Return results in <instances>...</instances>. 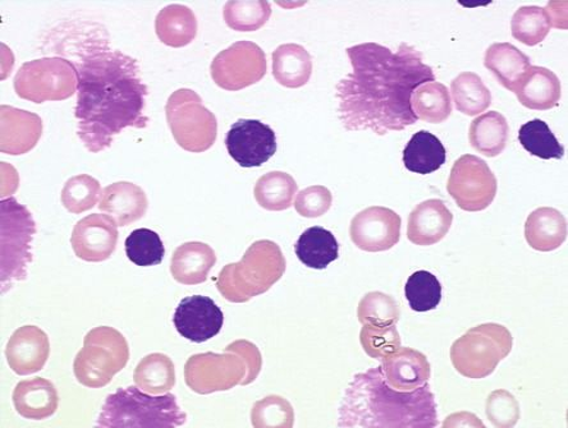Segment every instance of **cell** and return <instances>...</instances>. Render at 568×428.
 Returning <instances> with one entry per match:
<instances>
[{
	"instance_id": "6da1fadb",
	"label": "cell",
	"mask_w": 568,
	"mask_h": 428,
	"mask_svg": "<svg viewBox=\"0 0 568 428\" xmlns=\"http://www.w3.org/2000/svg\"><path fill=\"white\" fill-rule=\"evenodd\" d=\"M353 72L338 82V116L347 131L371 130L384 136L417 122L412 96L424 83L436 81L423 53L403 43L397 52L377 43L351 47Z\"/></svg>"
},
{
	"instance_id": "7a4b0ae2",
	"label": "cell",
	"mask_w": 568,
	"mask_h": 428,
	"mask_svg": "<svg viewBox=\"0 0 568 428\" xmlns=\"http://www.w3.org/2000/svg\"><path fill=\"white\" fill-rule=\"evenodd\" d=\"M78 70V134L90 153L111 147L116 134L144 130L149 94L139 62L112 49L108 39L94 35L82 41Z\"/></svg>"
},
{
	"instance_id": "3957f363",
	"label": "cell",
	"mask_w": 568,
	"mask_h": 428,
	"mask_svg": "<svg viewBox=\"0 0 568 428\" xmlns=\"http://www.w3.org/2000/svg\"><path fill=\"white\" fill-rule=\"evenodd\" d=\"M437 402L429 384L410 391L392 388L383 367L357 374L338 408V426L347 428H433Z\"/></svg>"
},
{
	"instance_id": "277c9868",
	"label": "cell",
	"mask_w": 568,
	"mask_h": 428,
	"mask_svg": "<svg viewBox=\"0 0 568 428\" xmlns=\"http://www.w3.org/2000/svg\"><path fill=\"white\" fill-rule=\"evenodd\" d=\"M185 422L186 414L182 412L173 394L153 397L142 393L136 386H129L106 397L97 427L171 428Z\"/></svg>"
},
{
	"instance_id": "5b68a950",
	"label": "cell",
	"mask_w": 568,
	"mask_h": 428,
	"mask_svg": "<svg viewBox=\"0 0 568 428\" xmlns=\"http://www.w3.org/2000/svg\"><path fill=\"white\" fill-rule=\"evenodd\" d=\"M286 271V259L277 243L255 242L237 264L223 268L216 281L222 295L231 302H246L263 295Z\"/></svg>"
},
{
	"instance_id": "8992f818",
	"label": "cell",
	"mask_w": 568,
	"mask_h": 428,
	"mask_svg": "<svg viewBox=\"0 0 568 428\" xmlns=\"http://www.w3.org/2000/svg\"><path fill=\"white\" fill-rule=\"evenodd\" d=\"M0 241H2V293L10 291L14 282L28 279L32 263V241L37 224L29 210L14 197L0 203Z\"/></svg>"
},
{
	"instance_id": "52a82bcc",
	"label": "cell",
	"mask_w": 568,
	"mask_h": 428,
	"mask_svg": "<svg viewBox=\"0 0 568 428\" xmlns=\"http://www.w3.org/2000/svg\"><path fill=\"white\" fill-rule=\"evenodd\" d=\"M513 334L499 324L473 327L450 348V360L467 379L488 377L513 350Z\"/></svg>"
},
{
	"instance_id": "ba28073f",
	"label": "cell",
	"mask_w": 568,
	"mask_h": 428,
	"mask_svg": "<svg viewBox=\"0 0 568 428\" xmlns=\"http://www.w3.org/2000/svg\"><path fill=\"white\" fill-rule=\"evenodd\" d=\"M130 349L126 339L113 327H95L87 334L83 348L74 359V376L91 389L103 388L128 365Z\"/></svg>"
},
{
	"instance_id": "9c48e42d",
	"label": "cell",
	"mask_w": 568,
	"mask_h": 428,
	"mask_svg": "<svg viewBox=\"0 0 568 428\" xmlns=\"http://www.w3.org/2000/svg\"><path fill=\"white\" fill-rule=\"evenodd\" d=\"M165 113L173 137L182 149L203 153L214 145L219 123L195 91L181 89L173 92Z\"/></svg>"
},
{
	"instance_id": "30bf717a",
	"label": "cell",
	"mask_w": 568,
	"mask_h": 428,
	"mask_svg": "<svg viewBox=\"0 0 568 428\" xmlns=\"http://www.w3.org/2000/svg\"><path fill=\"white\" fill-rule=\"evenodd\" d=\"M77 89V67L61 57L24 63L14 78L16 94L37 104L69 99Z\"/></svg>"
},
{
	"instance_id": "8fae6325",
	"label": "cell",
	"mask_w": 568,
	"mask_h": 428,
	"mask_svg": "<svg viewBox=\"0 0 568 428\" xmlns=\"http://www.w3.org/2000/svg\"><path fill=\"white\" fill-rule=\"evenodd\" d=\"M447 190L459 208L478 213L488 208L495 201L498 182L483 159L464 155L457 159L450 171Z\"/></svg>"
},
{
	"instance_id": "7c38bea8",
	"label": "cell",
	"mask_w": 568,
	"mask_h": 428,
	"mask_svg": "<svg viewBox=\"0 0 568 428\" xmlns=\"http://www.w3.org/2000/svg\"><path fill=\"white\" fill-rule=\"evenodd\" d=\"M263 49L252 41H239L214 58L212 79L223 90L239 91L255 85L266 74Z\"/></svg>"
},
{
	"instance_id": "4fadbf2b",
	"label": "cell",
	"mask_w": 568,
	"mask_h": 428,
	"mask_svg": "<svg viewBox=\"0 0 568 428\" xmlns=\"http://www.w3.org/2000/svg\"><path fill=\"white\" fill-rule=\"evenodd\" d=\"M225 147L242 167H258L277 153V136L268 124L240 120L229 131Z\"/></svg>"
},
{
	"instance_id": "5bb4252c",
	"label": "cell",
	"mask_w": 568,
	"mask_h": 428,
	"mask_svg": "<svg viewBox=\"0 0 568 428\" xmlns=\"http://www.w3.org/2000/svg\"><path fill=\"white\" fill-rule=\"evenodd\" d=\"M349 234L356 247L363 251H387L399 241L400 217L387 207L373 206L354 217Z\"/></svg>"
},
{
	"instance_id": "9a60e30c",
	"label": "cell",
	"mask_w": 568,
	"mask_h": 428,
	"mask_svg": "<svg viewBox=\"0 0 568 428\" xmlns=\"http://www.w3.org/2000/svg\"><path fill=\"white\" fill-rule=\"evenodd\" d=\"M110 215L93 214L83 217L72 232L71 245L83 262L102 263L113 255L119 242V230Z\"/></svg>"
},
{
	"instance_id": "2e32d148",
	"label": "cell",
	"mask_w": 568,
	"mask_h": 428,
	"mask_svg": "<svg viewBox=\"0 0 568 428\" xmlns=\"http://www.w3.org/2000/svg\"><path fill=\"white\" fill-rule=\"evenodd\" d=\"M224 315L212 298L192 296L181 300L174 310L175 329L194 343H204L216 337L222 330Z\"/></svg>"
},
{
	"instance_id": "e0dca14e",
	"label": "cell",
	"mask_w": 568,
	"mask_h": 428,
	"mask_svg": "<svg viewBox=\"0 0 568 428\" xmlns=\"http://www.w3.org/2000/svg\"><path fill=\"white\" fill-rule=\"evenodd\" d=\"M50 354L48 335L37 326H22L7 344L8 365L17 375L27 376L41 371Z\"/></svg>"
},
{
	"instance_id": "ac0fdd59",
	"label": "cell",
	"mask_w": 568,
	"mask_h": 428,
	"mask_svg": "<svg viewBox=\"0 0 568 428\" xmlns=\"http://www.w3.org/2000/svg\"><path fill=\"white\" fill-rule=\"evenodd\" d=\"M454 215L442 200L424 201L408 217L407 237L414 245L433 246L447 236Z\"/></svg>"
},
{
	"instance_id": "d6986e66",
	"label": "cell",
	"mask_w": 568,
	"mask_h": 428,
	"mask_svg": "<svg viewBox=\"0 0 568 428\" xmlns=\"http://www.w3.org/2000/svg\"><path fill=\"white\" fill-rule=\"evenodd\" d=\"M43 132L37 114L2 105V153L22 155L36 147Z\"/></svg>"
},
{
	"instance_id": "ffe728a7",
	"label": "cell",
	"mask_w": 568,
	"mask_h": 428,
	"mask_svg": "<svg viewBox=\"0 0 568 428\" xmlns=\"http://www.w3.org/2000/svg\"><path fill=\"white\" fill-rule=\"evenodd\" d=\"M99 208L113 217L116 225L126 226L145 215L148 198L145 192L136 184L116 182L103 190Z\"/></svg>"
},
{
	"instance_id": "44dd1931",
	"label": "cell",
	"mask_w": 568,
	"mask_h": 428,
	"mask_svg": "<svg viewBox=\"0 0 568 428\" xmlns=\"http://www.w3.org/2000/svg\"><path fill=\"white\" fill-rule=\"evenodd\" d=\"M519 102L531 111H549L561 99V82L545 67L531 65L520 86L515 91Z\"/></svg>"
},
{
	"instance_id": "7402d4cb",
	"label": "cell",
	"mask_w": 568,
	"mask_h": 428,
	"mask_svg": "<svg viewBox=\"0 0 568 428\" xmlns=\"http://www.w3.org/2000/svg\"><path fill=\"white\" fill-rule=\"evenodd\" d=\"M58 393L54 385L43 377L22 381L16 386L13 405L23 418L41 421L55 414L58 409Z\"/></svg>"
},
{
	"instance_id": "603a6c76",
	"label": "cell",
	"mask_w": 568,
	"mask_h": 428,
	"mask_svg": "<svg viewBox=\"0 0 568 428\" xmlns=\"http://www.w3.org/2000/svg\"><path fill=\"white\" fill-rule=\"evenodd\" d=\"M525 238L532 249L550 252L561 247L567 238V222L552 207H540L525 223Z\"/></svg>"
},
{
	"instance_id": "cb8c5ba5",
	"label": "cell",
	"mask_w": 568,
	"mask_h": 428,
	"mask_svg": "<svg viewBox=\"0 0 568 428\" xmlns=\"http://www.w3.org/2000/svg\"><path fill=\"white\" fill-rule=\"evenodd\" d=\"M484 65L496 75L500 85L515 92L520 86L531 64L530 58L509 43H497L488 48Z\"/></svg>"
},
{
	"instance_id": "d4e9b609",
	"label": "cell",
	"mask_w": 568,
	"mask_h": 428,
	"mask_svg": "<svg viewBox=\"0 0 568 428\" xmlns=\"http://www.w3.org/2000/svg\"><path fill=\"white\" fill-rule=\"evenodd\" d=\"M216 263L215 252L202 242H189L175 249L171 263L173 278L182 284H200Z\"/></svg>"
},
{
	"instance_id": "484cf974",
	"label": "cell",
	"mask_w": 568,
	"mask_h": 428,
	"mask_svg": "<svg viewBox=\"0 0 568 428\" xmlns=\"http://www.w3.org/2000/svg\"><path fill=\"white\" fill-rule=\"evenodd\" d=\"M383 369L392 388L400 391L415 390L430 377L428 359L413 349H403L388 358Z\"/></svg>"
},
{
	"instance_id": "4316f807",
	"label": "cell",
	"mask_w": 568,
	"mask_h": 428,
	"mask_svg": "<svg viewBox=\"0 0 568 428\" xmlns=\"http://www.w3.org/2000/svg\"><path fill=\"white\" fill-rule=\"evenodd\" d=\"M155 31L163 44L172 48L186 47L196 38V16L186 6H166L156 16Z\"/></svg>"
},
{
	"instance_id": "83f0119b",
	"label": "cell",
	"mask_w": 568,
	"mask_h": 428,
	"mask_svg": "<svg viewBox=\"0 0 568 428\" xmlns=\"http://www.w3.org/2000/svg\"><path fill=\"white\" fill-rule=\"evenodd\" d=\"M313 73L312 57L304 47L284 44L273 53V75L280 85L298 89L306 85Z\"/></svg>"
},
{
	"instance_id": "f1b7e54d",
	"label": "cell",
	"mask_w": 568,
	"mask_h": 428,
	"mask_svg": "<svg viewBox=\"0 0 568 428\" xmlns=\"http://www.w3.org/2000/svg\"><path fill=\"white\" fill-rule=\"evenodd\" d=\"M295 251L301 263L316 271H323L339 255L336 237L322 226H313L301 234Z\"/></svg>"
},
{
	"instance_id": "f546056e",
	"label": "cell",
	"mask_w": 568,
	"mask_h": 428,
	"mask_svg": "<svg viewBox=\"0 0 568 428\" xmlns=\"http://www.w3.org/2000/svg\"><path fill=\"white\" fill-rule=\"evenodd\" d=\"M446 149L442 142L428 131L414 134L404 150V164L416 174H430L440 170L446 163Z\"/></svg>"
},
{
	"instance_id": "4dcf8cb0",
	"label": "cell",
	"mask_w": 568,
	"mask_h": 428,
	"mask_svg": "<svg viewBox=\"0 0 568 428\" xmlns=\"http://www.w3.org/2000/svg\"><path fill=\"white\" fill-rule=\"evenodd\" d=\"M508 136V123L505 116L496 111L484 113L474 120L469 133L471 146L488 157L504 153Z\"/></svg>"
},
{
	"instance_id": "1f68e13d",
	"label": "cell",
	"mask_w": 568,
	"mask_h": 428,
	"mask_svg": "<svg viewBox=\"0 0 568 428\" xmlns=\"http://www.w3.org/2000/svg\"><path fill=\"white\" fill-rule=\"evenodd\" d=\"M412 106L417 120L433 124L447 121L453 113L448 89L436 81L424 83L414 91Z\"/></svg>"
},
{
	"instance_id": "d6a6232c",
	"label": "cell",
	"mask_w": 568,
	"mask_h": 428,
	"mask_svg": "<svg viewBox=\"0 0 568 428\" xmlns=\"http://www.w3.org/2000/svg\"><path fill=\"white\" fill-rule=\"evenodd\" d=\"M454 103L457 111L465 115L475 116L487 111L491 104L489 89L484 85L478 74L463 72L450 83Z\"/></svg>"
},
{
	"instance_id": "836d02e7",
	"label": "cell",
	"mask_w": 568,
	"mask_h": 428,
	"mask_svg": "<svg viewBox=\"0 0 568 428\" xmlns=\"http://www.w3.org/2000/svg\"><path fill=\"white\" fill-rule=\"evenodd\" d=\"M297 192V184L287 173L272 172L257 181L255 197L257 204L271 212L291 207Z\"/></svg>"
},
{
	"instance_id": "e575fe53",
	"label": "cell",
	"mask_w": 568,
	"mask_h": 428,
	"mask_svg": "<svg viewBox=\"0 0 568 428\" xmlns=\"http://www.w3.org/2000/svg\"><path fill=\"white\" fill-rule=\"evenodd\" d=\"M271 14V3L265 0H230L223 11L227 27L240 32H252L263 28Z\"/></svg>"
},
{
	"instance_id": "d590c367",
	"label": "cell",
	"mask_w": 568,
	"mask_h": 428,
	"mask_svg": "<svg viewBox=\"0 0 568 428\" xmlns=\"http://www.w3.org/2000/svg\"><path fill=\"white\" fill-rule=\"evenodd\" d=\"M513 37L528 47H536L548 37L552 23L546 8L537 6L521 7L514 14Z\"/></svg>"
},
{
	"instance_id": "8d00e7d4",
	"label": "cell",
	"mask_w": 568,
	"mask_h": 428,
	"mask_svg": "<svg viewBox=\"0 0 568 428\" xmlns=\"http://www.w3.org/2000/svg\"><path fill=\"white\" fill-rule=\"evenodd\" d=\"M519 140L528 153L545 161L562 159L565 155V147L559 144L548 124L540 120L525 123L520 129Z\"/></svg>"
},
{
	"instance_id": "74e56055",
	"label": "cell",
	"mask_w": 568,
	"mask_h": 428,
	"mask_svg": "<svg viewBox=\"0 0 568 428\" xmlns=\"http://www.w3.org/2000/svg\"><path fill=\"white\" fill-rule=\"evenodd\" d=\"M405 295L412 309L416 313H428L440 304L442 285L432 273L416 272L406 283Z\"/></svg>"
},
{
	"instance_id": "f35d334b",
	"label": "cell",
	"mask_w": 568,
	"mask_h": 428,
	"mask_svg": "<svg viewBox=\"0 0 568 428\" xmlns=\"http://www.w3.org/2000/svg\"><path fill=\"white\" fill-rule=\"evenodd\" d=\"M124 248L130 262L141 267L162 264L165 256L159 234L145 228L133 231L124 243Z\"/></svg>"
},
{
	"instance_id": "ab89813d",
	"label": "cell",
	"mask_w": 568,
	"mask_h": 428,
	"mask_svg": "<svg viewBox=\"0 0 568 428\" xmlns=\"http://www.w3.org/2000/svg\"><path fill=\"white\" fill-rule=\"evenodd\" d=\"M100 183L88 174H80L67 181L62 191V204L72 214L93 208L102 196Z\"/></svg>"
},
{
	"instance_id": "60d3db41",
	"label": "cell",
	"mask_w": 568,
	"mask_h": 428,
	"mask_svg": "<svg viewBox=\"0 0 568 428\" xmlns=\"http://www.w3.org/2000/svg\"><path fill=\"white\" fill-rule=\"evenodd\" d=\"M166 357L161 355L148 356L138 366L135 371V383L141 389L150 393H159L169 390L170 386L174 384L173 365L166 367Z\"/></svg>"
},
{
	"instance_id": "b9f144b4",
	"label": "cell",
	"mask_w": 568,
	"mask_h": 428,
	"mask_svg": "<svg viewBox=\"0 0 568 428\" xmlns=\"http://www.w3.org/2000/svg\"><path fill=\"white\" fill-rule=\"evenodd\" d=\"M331 205L332 193L323 186L301 191L295 203L297 213L305 217H320L328 212Z\"/></svg>"
},
{
	"instance_id": "7bdbcfd3",
	"label": "cell",
	"mask_w": 568,
	"mask_h": 428,
	"mask_svg": "<svg viewBox=\"0 0 568 428\" xmlns=\"http://www.w3.org/2000/svg\"><path fill=\"white\" fill-rule=\"evenodd\" d=\"M358 314H361L362 322L366 317H386V315L396 317L397 306L389 296L383 295V293H371L363 299Z\"/></svg>"
},
{
	"instance_id": "ee69618b",
	"label": "cell",
	"mask_w": 568,
	"mask_h": 428,
	"mask_svg": "<svg viewBox=\"0 0 568 428\" xmlns=\"http://www.w3.org/2000/svg\"><path fill=\"white\" fill-rule=\"evenodd\" d=\"M503 391H496L497 397L495 396V393L491 394L490 400L495 401L498 407H500V412L496 415H493L489 417L491 419V422L496 426H503L504 421H507V426H514L517 421V418H519V406H517V402L515 398L511 396V394H508L505 391L503 398Z\"/></svg>"
}]
</instances>
